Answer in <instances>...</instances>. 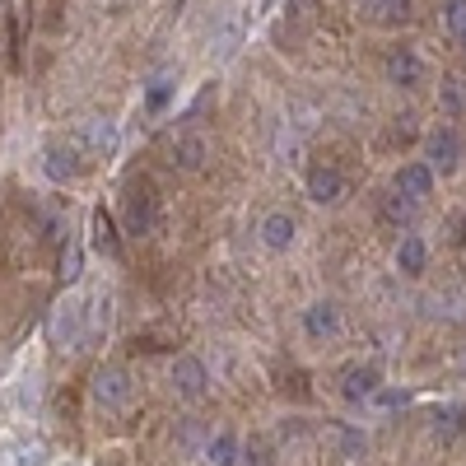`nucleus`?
Instances as JSON below:
<instances>
[{
	"mask_svg": "<svg viewBox=\"0 0 466 466\" xmlns=\"http://www.w3.org/2000/svg\"><path fill=\"white\" fill-rule=\"evenodd\" d=\"M94 248H98L103 257H122V243H116V228H112L107 210L94 215Z\"/></svg>",
	"mask_w": 466,
	"mask_h": 466,
	"instance_id": "20",
	"label": "nucleus"
},
{
	"mask_svg": "<svg viewBox=\"0 0 466 466\" xmlns=\"http://www.w3.org/2000/svg\"><path fill=\"white\" fill-rule=\"evenodd\" d=\"M434 434H439V439L466 434V406H439V410H434Z\"/></svg>",
	"mask_w": 466,
	"mask_h": 466,
	"instance_id": "19",
	"label": "nucleus"
},
{
	"mask_svg": "<svg viewBox=\"0 0 466 466\" xmlns=\"http://www.w3.org/2000/svg\"><path fill=\"white\" fill-rule=\"evenodd\" d=\"M443 24L461 37L466 33V0H448V5H443Z\"/></svg>",
	"mask_w": 466,
	"mask_h": 466,
	"instance_id": "24",
	"label": "nucleus"
},
{
	"mask_svg": "<svg viewBox=\"0 0 466 466\" xmlns=\"http://www.w3.org/2000/svg\"><path fill=\"white\" fill-rule=\"evenodd\" d=\"M424 266H430V243H424L420 233H401V243H397V270H401V276H424Z\"/></svg>",
	"mask_w": 466,
	"mask_h": 466,
	"instance_id": "12",
	"label": "nucleus"
},
{
	"mask_svg": "<svg viewBox=\"0 0 466 466\" xmlns=\"http://www.w3.org/2000/svg\"><path fill=\"white\" fill-rule=\"evenodd\" d=\"M61 276H66V280H75V276H80V248H75V243L61 252Z\"/></svg>",
	"mask_w": 466,
	"mask_h": 466,
	"instance_id": "25",
	"label": "nucleus"
},
{
	"mask_svg": "<svg viewBox=\"0 0 466 466\" xmlns=\"http://www.w3.org/2000/svg\"><path fill=\"white\" fill-rule=\"evenodd\" d=\"M75 154H80V149H75V145H52L47 154H43V168H47V177L52 182H70L75 173H80V164H75Z\"/></svg>",
	"mask_w": 466,
	"mask_h": 466,
	"instance_id": "15",
	"label": "nucleus"
},
{
	"mask_svg": "<svg viewBox=\"0 0 466 466\" xmlns=\"http://www.w3.org/2000/svg\"><path fill=\"white\" fill-rule=\"evenodd\" d=\"M173 387H177V397L201 401V397L210 392V369H206L197 355H177V360H173Z\"/></svg>",
	"mask_w": 466,
	"mask_h": 466,
	"instance_id": "6",
	"label": "nucleus"
},
{
	"mask_svg": "<svg viewBox=\"0 0 466 466\" xmlns=\"http://www.w3.org/2000/svg\"><path fill=\"white\" fill-rule=\"evenodd\" d=\"M345 191H350V182H345L340 168H313V173H308V201H318V206H340Z\"/></svg>",
	"mask_w": 466,
	"mask_h": 466,
	"instance_id": "9",
	"label": "nucleus"
},
{
	"mask_svg": "<svg viewBox=\"0 0 466 466\" xmlns=\"http://www.w3.org/2000/svg\"><path fill=\"white\" fill-rule=\"evenodd\" d=\"M452 228H457V233H452V243H466V215H457Z\"/></svg>",
	"mask_w": 466,
	"mask_h": 466,
	"instance_id": "26",
	"label": "nucleus"
},
{
	"mask_svg": "<svg viewBox=\"0 0 466 466\" xmlns=\"http://www.w3.org/2000/svg\"><path fill=\"white\" fill-rule=\"evenodd\" d=\"M206 159H210L206 136L182 131V136L173 140V168H182V173H201V168H206Z\"/></svg>",
	"mask_w": 466,
	"mask_h": 466,
	"instance_id": "11",
	"label": "nucleus"
},
{
	"mask_svg": "<svg viewBox=\"0 0 466 466\" xmlns=\"http://www.w3.org/2000/svg\"><path fill=\"white\" fill-rule=\"evenodd\" d=\"M149 224H154L149 187H145V182H136V187L127 191V233H149Z\"/></svg>",
	"mask_w": 466,
	"mask_h": 466,
	"instance_id": "13",
	"label": "nucleus"
},
{
	"mask_svg": "<svg viewBox=\"0 0 466 466\" xmlns=\"http://www.w3.org/2000/svg\"><path fill=\"white\" fill-rule=\"evenodd\" d=\"M257 233H261V248H270V252H289L294 238H299V224H294V215H285V210H270V215L257 224Z\"/></svg>",
	"mask_w": 466,
	"mask_h": 466,
	"instance_id": "10",
	"label": "nucleus"
},
{
	"mask_svg": "<svg viewBox=\"0 0 466 466\" xmlns=\"http://www.w3.org/2000/svg\"><path fill=\"white\" fill-rule=\"evenodd\" d=\"M303 331H308V340H331V336H340V308H336L331 299L308 303V308H303Z\"/></svg>",
	"mask_w": 466,
	"mask_h": 466,
	"instance_id": "8",
	"label": "nucleus"
},
{
	"mask_svg": "<svg viewBox=\"0 0 466 466\" xmlns=\"http://www.w3.org/2000/svg\"><path fill=\"white\" fill-rule=\"evenodd\" d=\"M43 457H47V448H43V443H28V448H15L5 466H43Z\"/></svg>",
	"mask_w": 466,
	"mask_h": 466,
	"instance_id": "23",
	"label": "nucleus"
},
{
	"mask_svg": "<svg viewBox=\"0 0 466 466\" xmlns=\"http://www.w3.org/2000/svg\"><path fill=\"white\" fill-rule=\"evenodd\" d=\"M382 70H387V80H392L397 89H420L424 75H430V66H424V56L415 47H392L387 61H382Z\"/></svg>",
	"mask_w": 466,
	"mask_h": 466,
	"instance_id": "3",
	"label": "nucleus"
},
{
	"mask_svg": "<svg viewBox=\"0 0 466 466\" xmlns=\"http://www.w3.org/2000/svg\"><path fill=\"white\" fill-rule=\"evenodd\" d=\"M360 10L373 19V24H401L410 15V0H360Z\"/></svg>",
	"mask_w": 466,
	"mask_h": 466,
	"instance_id": "16",
	"label": "nucleus"
},
{
	"mask_svg": "<svg viewBox=\"0 0 466 466\" xmlns=\"http://www.w3.org/2000/svg\"><path fill=\"white\" fill-rule=\"evenodd\" d=\"M378 382H382V378H378V369H373V364H369V369H364V364H355V369H345L340 392H345V401H369V397L378 392Z\"/></svg>",
	"mask_w": 466,
	"mask_h": 466,
	"instance_id": "14",
	"label": "nucleus"
},
{
	"mask_svg": "<svg viewBox=\"0 0 466 466\" xmlns=\"http://www.w3.org/2000/svg\"><path fill=\"white\" fill-rule=\"evenodd\" d=\"M415 215H420V206H415L410 197H401V191L382 197V219H387V224H397V228L406 224V228H410V224H415Z\"/></svg>",
	"mask_w": 466,
	"mask_h": 466,
	"instance_id": "18",
	"label": "nucleus"
},
{
	"mask_svg": "<svg viewBox=\"0 0 466 466\" xmlns=\"http://www.w3.org/2000/svg\"><path fill=\"white\" fill-rule=\"evenodd\" d=\"M443 107L448 112H461L466 107V85L457 80V75H448V80H443Z\"/></svg>",
	"mask_w": 466,
	"mask_h": 466,
	"instance_id": "22",
	"label": "nucleus"
},
{
	"mask_svg": "<svg viewBox=\"0 0 466 466\" xmlns=\"http://www.w3.org/2000/svg\"><path fill=\"white\" fill-rule=\"evenodd\" d=\"M52 340L61 345V350H80L85 340H89V327H85V303H75V299H66L56 313H52Z\"/></svg>",
	"mask_w": 466,
	"mask_h": 466,
	"instance_id": "4",
	"label": "nucleus"
},
{
	"mask_svg": "<svg viewBox=\"0 0 466 466\" xmlns=\"http://www.w3.org/2000/svg\"><path fill=\"white\" fill-rule=\"evenodd\" d=\"M131 397H136V382H131L127 369H98V378H94V401H98L103 410H127Z\"/></svg>",
	"mask_w": 466,
	"mask_h": 466,
	"instance_id": "2",
	"label": "nucleus"
},
{
	"mask_svg": "<svg viewBox=\"0 0 466 466\" xmlns=\"http://www.w3.org/2000/svg\"><path fill=\"white\" fill-rule=\"evenodd\" d=\"M80 154H94V159H103V154L116 149V122H107V116H85L80 127H75V140H70Z\"/></svg>",
	"mask_w": 466,
	"mask_h": 466,
	"instance_id": "5",
	"label": "nucleus"
},
{
	"mask_svg": "<svg viewBox=\"0 0 466 466\" xmlns=\"http://www.w3.org/2000/svg\"><path fill=\"white\" fill-rule=\"evenodd\" d=\"M424 164L434 173H457L461 168V136L457 127H434L430 140H424Z\"/></svg>",
	"mask_w": 466,
	"mask_h": 466,
	"instance_id": "1",
	"label": "nucleus"
},
{
	"mask_svg": "<svg viewBox=\"0 0 466 466\" xmlns=\"http://www.w3.org/2000/svg\"><path fill=\"white\" fill-rule=\"evenodd\" d=\"M206 466H238V439H233L228 430L210 434V443H206Z\"/></svg>",
	"mask_w": 466,
	"mask_h": 466,
	"instance_id": "17",
	"label": "nucleus"
},
{
	"mask_svg": "<svg viewBox=\"0 0 466 466\" xmlns=\"http://www.w3.org/2000/svg\"><path fill=\"white\" fill-rule=\"evenodd\" d=\"M173 80H168V75H154V80H149V89H145V107L149 112H164L168 107V98H173Z\"/></svg>",
	"mask_w": 466,
	"mask_h": 466,
	"instance_id": "21",
	"label": "nucleus"
},
{
	"mask_svg": "<svg viewBox=\"0 0 466 466\" xmlns=\"http://www.w3.org/2000/svg\"><path fill=\"white\" fill-rule=\"evenodd\" d=\"M392 191L410 197L415 206H424V201L434 197V168H430V164H401L397 177H392Z\"/></svg>",
	"mask_w": 466,
	"mask_h": 466,
	"instance_id": "7",
	"label": "nucleus"
},
{
	"mask_svg": "<svg viewBox=\"0 0 466 466\" xmlns=\"http://www.w3.org/2000/svg\"><path fill=\"white\" fill-rule=\"evenodd\" d=\"M457 43H461V52H466V33H461V37H457Z\"/></svg>",
	"mask_w": 466,
	"mask_h": 466,
	"instance_id": "27",
	"label": "nucleus"
}]
</instances>
